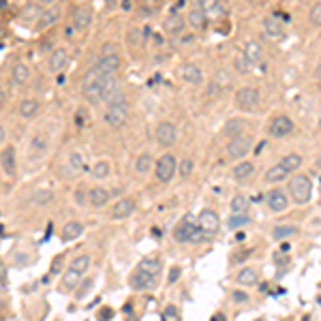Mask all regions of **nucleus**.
Wrapping results in <instances>:
<instances>
[{
    "instance_id": "nucleus-2",
    "label": "nucleus",
    "mask_w": 321,
    "mask_h": 321,
    "mask_svg": "<svg viewBox=\"0 0 321 321\" xmlns=\"http://www.w3.org/2000/svg\"><path fill=\"white\" fill-rule=\"evenodd\" d=\"M88 268H90V255L84 253V255H77L75 259H71L69 268L60 276L58 289H60V291H73V289L82 283V278H84L86 272H88Z\"/></svg>"
},
{
    "instance_id": "nucleus-55",
    "label": "nucleus",
    "mask_w": 321,
    "mask_h": 321,
    "mask_svg": "<svg viewBox=\"0 0 321 321\" xmlns=\"http://www.w3.org/2000/svg\"><path fill=\"white\" fill-rule=\"evenodd\" d=\"M4 103H7V90H4L2 86H0V107H2Z\"/></svg>"
},
{
    "instance_id": "nucleus-16",
    "label": "nucleus",
    "mask_w": 321,
    "mask_h": 321,
    "mask_svg": "<svg viewBox=\"0 0 321 321\" xmlns=\"http://www.w3.org/2000/svg\"><path fill=\"white\" fill-rule=\"evenodd\" d=\"M92 24V11L90 7H77L71 15V26L75 30H88Z\"/></svg>"
},
{
    "instance_id": "nucleus-27",
    "label": "nucleus",
    "mask_w": 321,
    "mask_h": 321,
    "mask_svg": "<svg viewBox=\"0 0 321 321\" xmlns=\"http://www.w3.org/2000/svg\"><path fill=\"white\" fill-rule=\"evenodd\" d=\"M264 32L274 41H281L283 36H285V28H283V24L276 18H266L264 19Z\"/></svg>"
},
{
    "instance_id": "nucleus-1",
    "label": "nucleus",
    "mask_w": 321,
    "mask_h": 321,
    "mask_svg": "<svg viewBox=\"0 0 321 321\" xmlns=\"http://www.w3.org/2000/svg\"><path fill=\"white\" fill-rule=\"evenodd\" d=\"M160 274V261L157 257H146L137 264V268L133 270L131 278H128V285L135 291H146V289H154L157 287Z\"/></svg>"
},
{
    "instance_id": "nucleus-32",
    "label": "nucleus",
    "mask_w": 321,
    "mask_h": 321,
    "mask_svg": "<svg viewBox=\"0 0 321 321\" xmlns=\"http://www.w3.org/2000/svg\"><path fill=\"white\" fill-rule=\"evenodd\" d=\"M52 199H54V191L52 189H39V191L32 193L30 203H32V206H36V208H43V206H47Z\"/></svg>"
},
{
    "instance_id": "nucleus-35",
    "label": "nucleus",
    "mask_w": 321,
    "mask_h": 321,
    "mask_svg": "<svg viewBox=\"0 0 321 321\" xmlns=\"http://www.w3.org/2000/svg\"><path fill=\"white\" fill-rule=\"evenodd\" d=\"M165 30L167 32H171V35H174V32H180L182 28H184V18H182V15H178V13H171L167 19H165Z\"/></svg>"
},
{
    "instance_id": "nucleus-4",
    "label": "nucleus",
    "mask_w": 321,
    "mask_h": 321,
    "mask_svg": "<svg viewBox=\"0 0 321 321\" xmlns=\"http://www.w3.org/2000/svg\"><path fill=\"white\" fill-rule=\"evenodd\" d=\"M174 238L176 242H206L208 240V233H203L199 229V225H197L195 221H193V216H184L182 221L176 225L174 229Z\"/></svg>"
},
{
    "instance_id": "nucleus-42",
    "label": "nucleus",
    "mask_w": 321,
    "mask_h": 321,
    "mask_svg": "<svg viewBox=\"0 0 321 321\" xmlns=\"http://www.w3.org/2000/svg\"><path fill=\"white\" fill-rule=\"evenodd\" d=\"M296 232H298V229L293 227V225H278L272 235H274L276 240H281V238H289V235H293Z\"/></svg>"
},
{
    "instance_id": "nucleus-15",
    "label": "nucleus",
    "mask_w": 321,
    "mask_h": 321,
    "mask_svg": "<svg viewBox=\"0 0 321 321\" xmlns=\"http://www.w3.org/2000/svg\"><path fill=\"white\" fill-rule=\"evenodd\" d=\"M122 99H126V96H125V92H122V86L118 84V79H116V77L107 79L101 101H103V103H107V105H111V103H116V101H122Z\"/></svg>"
},
{
    "instance_id": "nucleus-13",
    "label": "nucleus",
    "mask_w": 321,
    "mask_h": 321,
    "mask_svg": "<svg viewBox=\"0 0 321 321\" xmlns=\"http://www.w3.org/2000/svg\"><path fill=\"white\" fill-rule=\"evenodd\" d=\"M67 64H69V50L67 47H56V50L50 54V60H47L50 73H54V75L62 73L64 69H67Z\"/></svg>"
},
{
    "instance_id": "nucleus-31",
    "label": "nucleus",
    "mask_w": 321,
    "mask_h": 321,
    "mask_svg": "<svg viewBox=\"0 0 321 321\" xmlns=\"http://www.w3.org/2000/svg\"><path fill=\"white\" fill-rule=\"evenodd\" d=\"M152 165H154V159H152V154H150V152H142V154H139V157L135 159V171H137L139 176L150 174Z\"/></svg>"
},
{
    "instance_id": "nucleus-10",
    "label": "nucleus",
    "mask_w": 321,
    "mask_h": 321,
    "mask_svg": "<svg viewBox=\"0 0 321 321\" xmlns=\"http://www.w3.org/2000/svg\"><path fill=\"white\" fill-rule=\"evenodd\" d=\"M154 137H157V143L163 148H171L176 143V139H178V131H176V126L171 125V122L163 120L159 122L157 131H154Z\"/></svg>"
},
{
    "instance_id": "nucleus-43",
    "label": "nucleus",
    "mask_w": 321,
    "mask_h": 321,
    "mask_svg": "<svg viewBox=\"0 0 321 321\" xmlns=\"http://www.w3.org/2000/svg\"><path fill=\"white\" fill-rule=\"evenodd\" d=\"M240 131H242V120H238V118H235V120H229L227 125H225V133H227V135H232V139L238 137Z\"/></svg>"
},
{
    "instance_id": "nucleus-56",
    "label": "nucleus",
    "mask_w": 321,
    "mask_h": 321,
    "mask_svg": "<svg viewBox=\"0 0 321 321\" xmlns=\"http://www.w3.org/2000/svg\"><path fill=\"white\" fill-rule=\"evenodd\" d=\"M212 321H227V319H225V315H223V313H216V315L212 317Z\"/></svg>"
},
{
    "instance_id": "nucleus-14",
    "label": "nucleus",
    "mask_w": 321,
    "mask_h": 321,
    "mask_svg": "<svg viewBox=\"0 0 321 321\" xmlns=\"http://www.w3.org/2000/svg\"><path fill=\"white\" fill-rule=\"evenodd\" d=\"M118 67H120V56H118V54H111V56H101L99 62L94 64V69L103 75V77H116Z\"/></svg>"
},
{
    "instance_id": "nucleus-23",
    "label": "nucleus",
    "mask_w": 321,
    "mask_h": 321,
    "mask_svg": "<svg viewBox=\"0 0 321 321\" xmlns=\"http://www.w3.org/2000/svg\"><path fill=\"white\" fill-rule=\"evenodd\" d=\"M107 201H109V191L105 186H92V189H88V203L92 208H103V206H107Z\"/></svg>"
},
{
    "instance_id": "nucleus-41",
    "label": "nucleus",
    "mask_w": 321,
    "mask_h": 321,
    "mask_svg": "<svg viewBox=\"0 0 321 321\" xmlns=\"http://www.w3.org/2000/svg\"><path fill=\"white\" fill-rule=\"evenodd\" d=\"M126 43H128V47H133V50H137L139 45L143 43V36H142V32H139L137 28H131L126 32Z\"/></svg>"
},
{
    "instance_id": "nucleus-60",
    "label": "nucleus",
    "mask_w": 321,
    "mask_h": 321,
    "mask_svg": "<svg viewBox=\"0 0 321 321\" xmlns=\"http://www.w3.org/2000/svg\"><path fill=\"white\" fill-rule=\"evenodd\" d=\"M319 128H321V118H319Z\"/></svg>"
},
{
    "instance_id": "nucleus-11",
    "label": "nucleus",
    "mask_w": 321,
    "mask_h": 321,
    "mask_svg": "<svg viewBox=\"0 0 321 321\" xmlns=\"http://www.w3.org/2000/svg\"><path fill=\"white\" fill-rule=\"evenodd\" d=\"M0 167H2L7 178H15L18 174V152L13 146H4L0 150Z\"/></svg>"
},
{
    "instance_id": "nucleus-38",
    "label": "nucleus",
    "mask_w": 321,
    "mask_h": 321,
    "mask_svg": "<svg viewBox=\"0 0 321 321\" xmlns=\"http://www.w3.org/2000/svg\"><path fill=\"white\" fill-rule=\"evenodd\" d=\"M281 165H283V167H285L287 171H296L300 165H302V157H300L298 152H291V154H287V157H283Z\"/></svg>"
},
{
    "instance_id": "nucleus-9",
    "label": "nucleus",
    "mask_w": 321,
    "mask_h": 321,
    "mask_svg": "<svg viewBox=\"0 0 321 321\" xmlns=\"http://www.w3.org/2000/svg\"><path fill=\"white\" fill-rule=\"evenodd\" d=\"M154 174H157L159 182H171V178L176 176V157L174 154H163L157 165H154Z\"/></svg>"
},
{
    "instance_id": "nucleus-18",
    "label": "nucleus",
    "mask_w": 321,
    "mask_h": 321,
    "mask_svg": "<svg viewBox=\"0 0 321 321\" xmlns=\"http://www.w3.org/2000/svg\"><path fill=\"white\" fill-rule=\"evenodd\" d=\"M135 212V201L131 197H122L120 201H116V206L109 210V216L116 218V221H122V218H128Z\"/></svg>"
},
{
    "instance_id": "nucleus-39",
    "label": "nucleus",
    "mask_w": 321,
    "mask_h": 321,
    "mask_svg": "<svg viewBox=\"0 0 321 321\" xmlns=\"http://www.w3.org/2000/svg\"><path fill=\"white\" fill-rule=\"evenodd\" d=\"M244 225H250V218L246 216V214H232V216H229V221H227V227L229 229H242Z\"/></svg>"
},
{
    "instance_id": "nucleus-20",
    "label": "nucleus",
    "mask_w": 321,
    "mask_h": 321,
    "mask_svg": "<svg viewBox=\"0 0 321 321\" xmlns=\"http://www.w3.org/2000/svg\"><path fill=\"white\" fill-rule=\"evenodd\" d=\"M60 15H62L60 7H58V4H50V7H47V9H43L41 19L36 21V28H39V30L50 28V26H54L58 19H60Z\"/></svg>"
},
{
    "instance_id": "nucleus-52",
    "label": "nucleus",
    "mask_w": 321,
    "mask_h": 321,
    "mask_svg": "<svg viewBox=\"0 0 321 321\" xmlns=\"http://www.w3.org/2000/svg\"><path fill=\"white\" fill-rule=\"evenodd\" d=\"M233 300L235 302H246V300H249V293H244V291H233Z\"/></svg>"
},
{
    "instance_id": "nucleus-17",
    "label": "nucleus",
    "mask_w": 321,
    "mask_h": 321,
    "mask_svg": "<svg viewBox=\"0 0 321 321\" xmlns=\"http://www.w3.org/2000/svg\"><path fill=\"white\" fill-rule=\"evenodd\" d=\"M197 225L203 233L212 235L214 232H218V214L214 210H203L199 216H197Z\"/></svg>"
},
{
    "instance_id": "nucleus-21",
    "label": "nucleus",
    "mask_w": 321,
    "mask_h": 321,
    "mask_svg": "<svg viewBox=\"0 0 321 321\" xmlns=\"http://www.w3.org/2000/svg\"><path fill=\"white\" fill-rule=\"evenodd\" d=\"M266 201H268V208H270L272 212H283V210H287V206H289L287 195L281 189H274V191L268 193Z\"/></svg>"
},
{
    "instance_id": "nucleus-33",
    "label": "nucleus",
    "mask_w": 321,
    "mask_h": 321,
    "mask_svg": "<svg viewBox=\"0 0 321 321\" xmlns=\"http://www.w3.org/2000/svg\"><path fill=\"white\" fill-rule=\"evenodd\" d=\"M255 171V165L250 163V160H242V163H238L233 167L232 171V176H233V180H246L250 174Z\"/></svg>"
},
{
    "instance_id": "nucleus-49",
    "label": "nucleus",
    "mask_w": 321,
    "mask_h": 321,
    "mask_svg": "<svg viewBox=\"0 0 321 321\" xmlns=\"http://www.w3.org/2000/svg\"><path fill=\"white\" fill-rule=\"evenodd\" d=\"M86 199H88V195L84 193V189H77V193H75V203H77V206H84Z\"/></svg>"
},
{
    "instance_id": "nucleus-45",
    "label": "nucleus",
    "mask_w": 321,
    "mask_h": 321,
    "mask_svg": "<svg viewBox=\"0 0 321 321\" xmlns=\"http://www.w3.org/2000/svg\"><path fill=\"white\" fill-rule=\"evenodd\" d=\"M233 64H235V69H238L240 73H249L250 71V64L244 58V54H238V56H235V60H233Z\"/></svg>"
},
{
    "instance_id": "nucleus-53",
    "label": "nucleus",
    "mask_w": 321,
    "mask_h": 321,
    "mask_svg": "<svg viewBox=\"0 0 321 321\" xmlns=\"http://www.w3.org/2000/svg\"><path fill=\"white\" fill-rule=\"evenodd\" d=\"M90 287H92V278H88V281H86V285L82 287V289H79V293H77V298H84L86 296V291H88V289Z\"/></svg>"
},
{
    "instance_id": "nucleus-50",
    "label": "nucleus",
    "mask_w": 321,
    "mask_h": 321,
    "mask_svg": "<svg viewBox=\"0 0 321 321\" xmlns=\"http://www.w3.org/2000/svg\"><path fill=\"white\" fill-rule=\"evenodd\" d=\"M180 268L178 266H174V268H171V270H169V278H167V283H176V281H178V278H180Z\"/></svg>"
},
{
    "instance_id": "nucleus-48",
    "label": "nucleus",
    "mask_w": 321,
    "mask_h": 321,
    "mask_svg": "<svg viewBox=\"0 0 321 321\" xmlns=\"http://www.w3.org/2000/svg\"><path fill=\"white\" fill-rule=\"evenodd\" d=\"M7 266H4V261L0 259V285L2 287H7Z\"/></svg>"
},
{
    "instance_id": "nucleus-58",
    "label": "nucleus",
    "mask_w": 321,
    "mask_h": 321,
    "mask_svg": "<svg viewBox=\"0 0 321 321\" xmlns=\"http://www.w3.org/2000/svg\"><path fill=\"white\" fill-rule=\"evenodd\" d=\"M317 82L321 84V64H319V67H317Z\"/></svg>"
},
{
    "instance_id": "nucleus-57",
    "label": "nucleus",
    "mask_w": 321,
    "mask_h": 321,
    "mask_svg": "<svg viewBox=\"0 0 321 321\" xmlns=\"http://www.w3.org/2000/svg\"><path fill=\"white\" fill-rule=\"evenodd\" d=\"M9 7V2H7V0H0V11H2V9H7Z\"/></svg>"
},
{
    "instance_id": "nucleus-59",
    "label": "nucleus",
    "mask_w": 321,
    "mask_h": 321,
    "mask_svg": "<svg viewBox=\"0 0 321 321\" xmlns=\"http://www.w3.org/2000/svg\"><path fill=\"white\" fill-rule=\"evenodd\" d=\"M317 304H321V296H319V298H317Z\"/></svg>"
},
{
    "instance_id": "nucleus-28",
    "label": "nucleus",
    "mask_w": 321,
    "mask_h": 321,
    "mask_svg": "<svg viewBox=\"0 0 321 321\" xmlns=\"http://www.w3.org/2000/svg\"><path fill=\"white\" fill-rule=\"evenodd\" d=\"M180 75H182V79L184 82H189V84H201V79H203V73H201V69L197 67V64H182L180 67Z\"/></svg>"
},
{
    "instance_id": "nucleus-54",
    "label": "nucleus",
    "mask_w": 321,
    "mask_h": 321,
    "mask_svg": "<svg viewBox=\"0 0 321 321\" xmlns=\"http://www.w3.org/2000/svg\"><path fill=\"white\" fill-rule=\"evenodd\" d=\"M4 142H7V131H4V126L0 125V148H4Z\"/></svg>"
},
{
    "instance_id": "nucleus-37",
    "label": "nucleus",
    "mask_w": 321,
    "mask_h": 321,
    "mask_svg": "<svg viewBox=\"0 0 321 321\" xmlns=\"http://www.w3.org/2000/svg\"><path fill=\"white\" fill-rule=\"evenodd\" d=\"M235 281H238L240 285H253V283L257 281V270H253V268H244V270L238 272Z\"/></svg>"
},
{
    "instance_id": "nucleus-51",
    "label": "nucleus",
    "mask_w": 321,
    "mask_h": 321,
    "mask_svg": "<svg viewBox=\"0 0 321 321\" xmlns=\"http://www.w3.org/2000/svg\"><path fill=\"white\" fill-rule=\"evenodd\" d=\"M75 125H77V126H86V111L77 109V114H75Z\"/></svg>"
},
{
    "instance_id": "nucleus-25",
    "label": "nucleus",
    "mask_w": 321,
    "mask_h": 321,
    "mask_svg": "<svg viewBox=\"0 0 321 321\" xmlns=\"http://www.w3.org/2000/svg\"><path fill=\"white\" fill-rule=\"evenodd\" d=\"M28 79H30V69L24 62H15L13 69H11V84L19 88V86L28 84Z\"/></svg>"
},
{
    "instance_id": "nucleus-47",
    "label": "nucleus",
    "mask_w": 321,
    "mask_h": 321,
    "mask_svg": "<svg viewBox=\"0 0 321 321\" xmlns=\"http://www.w3.org/2000/svg\"><path fill=\"white\" fill-rule=\"evenodd\" d=\"M193 171V159H182L180 163V176H189Z\"/></svg>"
},
{
    "instance_id": "nucleus-34",
    "label": "nucleus",
    "mask_w": 321,
    "mask_h": 321,
    "mask_svg": "<svg viewBox=\"0 0 321 321\" xmlns=\"http://www.w3.org/2000/svg\"><path fill=\"white\" fill-rule=\"evenodd\" d=\"M109 174H111V165L107 163V160H96L92 165V169H90V176H92L94 180H105Z\"/></svg>"
},
{
    "instance_id": "nucleus-26",
    "label": "nucleus",
    "mask_w": 321,
    "mask_h": 321,
    "mask_svg": "<svg viewBox=\"0 0 321 321\" xmlns=\"http://www.w3.org/2000/svg\"><path fill=\"white\" fill-rule=\"evenodd\" d=\"M41 13H43V4L30 2L19 11V19H21V24H35L36 19H41Z\"/></svg>"
},
{
    "instance_id": "nucleus-24",
    "label": "nucleus",
    "mask_w": 321,
    "mask_h": 321,
    "mask_svg": "<svg viewBox=\"0 0 321 321\" xmlns=\"http://www.w3.org/2000/svg\"><path fill=\"white\" fill-rule=\"evenodd\" d=\"M82 233H84V223L82 221H69V223H64V227L60 232V238H62V242H73V240H77Z\"/></svg>"
},
{
    "instance_id": "nucleus-8",
    "label": "nucleus",
    "mask_w": 321,
    "mask_h": 321,
    "mask_svg": "<svg viewBox=\"0 0 321 321\" xmlns=\"http://www.w3.org/2000/svg\"><path fill=\"white\" fill-rule=\"evenodd\" d=\"M289 191H291L293 201H298V203L310 201V195H313V184H310V178H306V176H302V174L293 176L291 184H289Z\"/></svg>"
},
{
    "instance_id": "nucleus-22",
    "label": "nucleus",
    "mask_w": 321,
    "mask_h": 321,
    "mask_svg": "<svg viewBox=\"0 0 321 321\" xmlns=\"http://www.w3.org/2000/svg\"><path fill=\"white\" fill-rule=\"evenodd\" d=\"M18 111H19V116L24 118V120H32V118L39 116V111H41V103H39L36 99H24V101H19Z\"/></svg>"
},
{
    "instance_id": "nucleus-40",
    "label": "nucleus",
    "mask_w": 321,
    "mask_h": 321,
    "mask_svg": "<svg viewBox=\"0 0 321 321\" xmlns=\"http://www.w3.org/2000/svg\"><path fill=\"white\" fill-rule=\"evenodd\" d=\"M232 210H233V214H246V210H249V199L244 195H235L232 199Z\"/></svg>"
},
{
    "instance_id": "nucleus-46",
    "label": "nucleus",
    "mask_w": 321,
    "mask_h": 321,
    "mask_svg": "<svg viewBox=\"0 0 321 321\" xmlns=\"http://www.w3.org/2000/svg\"><path fill=\"white\" fill-rule=\"evenodd\" d=\"M310 21H313V24H317V26H321V2H317L313 9H310Z\"/></svg>"
},
{
    "instance_id": "nucleus-29",
    "label": "nucleus",
    "mask_w": 321,
    "mask_h": 321,
    "mask_svg": "<svg viewBox=\"0 0 321 321\" xmlns=\"http://www.w3.org/2000/svg\"><path fill=\"white\" fill-rule=\"evenodd\" d=\"M244 58L249 60L250 67H255V64H259L261 62V58H264V50H261V45L257 41H249L244 45Z\"/></svg>"
},
{
    "instance_id": "nucleus-36",
    "label": "nucleus",
    "mask_w": 321,
    "mask_h": 321,
    "mask_svg": "<svg viewBox=\"0 0 321 321\" xmlns=\"http://www.w3.org/2000/svg\"><path fill=\"white\" fill-rule=\"evenodd\" d=\"M287 174H289V171L283 167L281 163H278V165H274V167H270V169L266 171L264 178H266V182H281V180L287 178Z\"/></svg>"
},
{
    "instance_id": "nucleus-44",
    "label": "nucleus",
    "mask_w": 321,
    "mask_h": 321,
    "mask_svg": "<svg viewBox=\"0 0 321 321\" xmlns=\"http://www.w3.org/2000/svg\"><path fill=\"white\" fill-rule=\"evenodd\" d=\"M203 11H206V15L212 13L214 18H218V15H225V7H223V4H221V2H212V0L203 4Z\"/></svg>"
},
{
    "instance_id": "nucleus-3",
    "label": "nucleus",
    "mask_w": 321,
    "mask_h": 321,
    "mask_svg": "<svg viewBox=\"0 0 321 321\" xmlns=\"http://www.w3.org/2000/svg\"><path fill=\"white\" fill-rule=\"evenodd\" d=\"M47 150H50V133L47 131H36L35 135L30 137L28 146H26V163L30 167L39 165L43 159H45Z\"/></svg>"
},
{
    "instance_id": "nucleus-30",
    "label": "nucleus",
    "mask_w": 321,
    "mask_h": 321,
    "mask_svg": "<svg viewBox=\"0 0 321 321\" xmlns=\"http://www.w3.org/2000/svg\"><path fill=\"white\" fill-rule=\"evenodd\" d=\"M186 19H189V24L193 28H203L206 26V11H203L201 4H195V7H191Z\"/></svg>"
},
{
    "instance_id": "nucleus-12",
    "label": "nucleus",
    "mask_w": 321,
    "mask_h": 321,
    "mask_svg": "<svg viewBox=\"0 0 321 321\" xmlns=\"http://www.w3.org/2000/svg\"><path fill=\"white\" fill-rule=\"evenodd\" d=\"M253 137H249V135H238V137H233V139H229V143H227V154L232 159H242L249 154V150L250 146H253V142H250Z\"/></svg>"
},
{
    "instance_id": "nucleus-5",
    "label": "nucleus",
    "mask_w": 321,
    "mask_h": 321,
    "mask_svg": "<svg viewBox=\"0 0 321 321\" xmlns=\"http://www.w3.org/2000/svg\"><path fill=\"white\" fill-rule=\"evenodd\" d=\"M128 111H131V107H128V101L122 99V101H116V103L107 105L105 107V114H103V120L107 122V126L111 128H120L126 125L128 120Z\"/></svg>"
},
{
    "instance_id": "nucleus-6",
    "label": "nucleus",
    "mask_w": 321,
    "mask_h": 321,
    "mask_svg": "<svg viewBox=\"0 0 321 321\" xmlns=\"http://www.w3.org/2000/svg\"><path fill=\"white\" fill-rule=\"evenodd\" d=\"M84 160H86V159H84V152H79V150H71V152L64 157L62 165L58 167V174H60V178L71 180V178H75L77 174H82Z\"/></svg>"
},
{
    "instance_id": "nucleus-19",
    "label": "nucleus",
    "mask_w": 321,
    "mask_h": 321,
    "mask_svg": "<svg viewBox=\"0 0 321 321\" xmlns=\"http://www.w3.org/2000/svg\"><path fill=\"white\" fill-rule=\"evenodd\" d=\"M291 131H293V122H291V118H287V116H276L274 120L270 122V135L272 137H287Z\"/></svg>"
},
{
    "instance_id": "nucleus-7",
    "label": "nucleus",
    "mask_w": 321,
    "mask_h": 321,
    "mask_svg": "<svg viewBox=\"0 0 321 321\" xmlns=\"http://www.w3.org/2000/svg\"><path fill=\"white\" fill-rule=\"evenodd\" d=\"M261 105V94L253 86H244L235 92V107L242 111H253Z\"/></svg>"
}]
</instances>
